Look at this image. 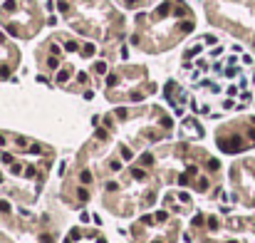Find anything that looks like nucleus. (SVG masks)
Returning a JSON list of instances; mask_svg holds the SVG:
<instances>
[{"label": "nucleus", "instance_id": "f257e3e1", "mask_svg": "<svg viewBox=\"0 0 255 243\" xmlns=\"http://www.w3.org/2000/svg\"><path fill=\"white\" fill-rule=\"evenodd\" d=\"M218 146L223 149V154H238L240 146H243V139L238 134H230L228 139L225 137H218Z\"/></svg>", "mask_w": 255, "mask_h": 243}, {"label": "nucleus", "instance_id": "f03ea898", "mask_svg": "<svg viewBox=\"0 0 255 243\" xmlns=\"http://www.w3.org/2000/svg\"><path fill=\"white\" fill-rule=\"evenodd\" d=\"M181 129H191V132H196V137H203V129H201V124H198L196 119H186L183 124H181Z\"/></svg>", "mask_w": 255, "mask_h": 243}, {"label": "nucleus", "instance_id": "7ed1b4c3", "mask_svg": "<svg viewBox=\"0 0 255 243\" xmlns=\"http://www.w3.org/2000/svg\"><path fill=\"white\" fill-rule=\"evenodd\" d=\"M77 198H79V201H84V203L89 201V191L84 189V186H82V189H77Z\"/></svg>", "mask_w": 255, "mask_h": 243}, {"label": "nucleus", "instance_id": "20e7f679", "mask_svg": "<svg viewBox=\"0 0 255 243\" xmlns=\"http://www.w3.org/2000/svg\"><path fill=\"white\" fill-rule=\"evenodd\" d=\"M79 181H82L84 186H87V184H92V174H89V171H82V174H79Z\"/></svg>", "mask_w": 255, "mask_h": 243}, {"label": "nucleus", "instance_id": "39448f33", "mask_svg": "<svg viewBox=\"0 0 255 243\" xmlns=\"http://www.w3.org/2000/svg\"><path fill=\"white\" fill-rule=\"evenodd\" d=\"M208 169H211V171H218V169H221V161H218V159H211V161H208Z\"/></svg>", "mask_w": 255, "mask_h": 243}, {"label": "nucleus", "instance_id": "423d86ee", "mask_svg": "<svg viewBox=\"0 0 255 243\" xmlns=\"http://www.w3.org/2000/svg\"><path fill=\"white\" fill-rule=\"evenodd\" d=\"M161 127H163V129H171V127H173L171 117H161Z\"/></svg>", "mask_w": 255, "mask_h": 243}, {"label": "nucleus", "instance_id": "0eeeda50", "mask_svg": "<svg viewBox=\"0 0 255 243\" xmlns=\"http://www.w3.org/2000/svg\"><path fill=\"white\" fill-rule=\"evenodd\" d=\"M141 164H144V166H151V164H154V156H151V154H144V156H141Z\"/></svg>", "mask_w": 255, "mask_h": 243}, {"label": "nucleus", "instance_id": "6e6552de", "mask_svg": "<svg viewBox=\"0 0 255 243\" xmlns=\"http://www.w3.org/2000/svg\"><path fill=\"white\" fill-rule=\"evenodd\" d=\"M166 218H169V213H166V211H159V213L154 216V221H156V223H161V221H166Z\"/></svg>", "mask_w": 255, "mask_h": 243}, {"label": "nucleus", "instance_id": "1a4fd4ad", "mask_svg": "<svg viewBox=\"0 0 255 243\" xmlns=\"http://www.w3.org/2000/svg\"><path fill=\"white\" fill-rule=\"evenodd\" d=\"M208 228H211V231H218V218H215V216L208 218Z\"/></svg>", "mask_w": 255, "mask_h": 243}, {"label": "nucleus", "instance_id": "9d476101", "mask_svg": "<svg viewBox=\"0 0 255 243\" xmlns=\"http://www.w3.org/2000/svg\"><path fill=\"white\" fill-rule=\"evenodd\" d=\"M121 159H124V161H131V152H129L126 146H121Z\"/></svg>", "mask_w": 255, "mask_h": 243}, {"label": "nucleus", "instance_id": "9b49d317", "mask_svg": "<svg viewBox=\"0 0 255 243\" xmlns=\"http://www.w3.org/2000/svg\"><path fill=\"white\" fill-rule=\"evenodd\" d=\"M67 80H69V72H67V70H62V72L57 74V82H67Z\"/></svg>", "mask_w": 255, "mask_h": 243}, {"label": "nucleus", "instance_id": "f8f14e48", "mask_svg": "<svg viewBox=\"0 0 255 243\" xmlns=\"http://www.w3.org/2000/svg\"><path fill=\"white\" fill-rule=\"evenodd\" d=\"M40 152H42V146H40V144H32V146H30V154H32V156H37Z\"/></svg>", "mask_w": 255, "mask_h": 243}, {"label": "nucleus", "instance_id": "ddd939ff", "mask_svg": "<svg viewBox=\"0 0 255 243\" xmlns=\"http://www.w3.org/2000/svg\"><path fill=\"white\" fill-rule=\"evenodd\" d=\"M193 226H203V213H198V216H193Z\"/></svg>", "mask_w": 255, "mask_h": 243}, {"label": "nucleus", "instance_id": "4468645a", "mask_svg": "<svg viewBox=\"0 0 255 243\" xmlns=\"http://www.w3.org/2000/svg\"><path fill=\"white\" fill-rule=\"evenodd\" d=\"M0 161H3V164H8V166H10V164H12V154H3V156H0Z\"/></svg>", "mask_w": 255, "mask_h": 243}, {"label": "nucleus", "instance_id": "2eb2a0df", "mask_svg": "<svg viewBox=\"0 0 255 243\" xmlns=\"http://www.w3.org/2000/svg\"><path fill=\"white\" fill-rule=\"evenodd\" d=\"M131 174H134V179H144V176H146L144 169H131Z\"/></svg>", "mask_w": 255, "mask_h": 243}, {"label": "nucleus", "instance_id": "dca6fc26", "mask_svg": "<svg viewBox=\"0 0 255 243\" xmlns=\"http://www.w3.org/2000/svg\"><path fill=\"white\" fill-rule=\"evenodd\" d=\"M35 174H37V171H35V166H27V169H25V176H27V179H32Z\"/></svg>", "mask_w": 255, "mask_h": 243}, {"label": "nucleus", "instance_id": "f3484780", "mask_svg": "<svg viewBox=\"0 0 255 243\" xmlns=\"http://www.w3.org/2000/svg\"><path fill=\"white\" fill-rule=\"evenodd\" d=\"M10 169H12V174H23V166L20 164H10Z\"/></svg>", "mask_w": 255, "mask_h": 243}, {"label": "nucleus", "instance_id": "a211bd4d", "mask_svg": "<svg viewBox=\"0 0 255 243\" xmlns=\"http://www.w3.org/2000/svg\"><path fill=\"white\" fill-rule=\"evenodd\" d=\"M186 171H188V174H198V166H196V164H188Z\"/></svg>", "mask_w": 255, "mask_h": 243}, {"label": "nucleus", "instance_id": "6ab92c4d", "mask_svg": "<svg viewBox=\"0 0 255 243\" xmlns=\"http://www.w3.org/2000/svg\"><path fill=\"white\" fill-rule=\"evenodd\" d=\"M117 189H119V184H114V181L107 184V191H117Z\"/></svg>", "mask_w": 255, "mask_h": 243}, {"label": "nucleus", "instance_id": "aec40b11", "mask_svg": "<svg viewBox=\"0 0 255 243\" xmlns=\"http://www.w3.org/2000/svg\"><path fill=\"white\" fill-rule=\"evenodd\" d=\"M0 211L8 213V211H10V203H8V201H0Z\"/></svg>", "mask_w": 255, "mask_h": 243}, {"label": "nucleus", "instance_id": "412c9836", "mask_svg": "<svg viewBox=\"0 0 255 243\" xmlns=\"http://www.w3.org/2000/svg\"><path fill=\"white\" fill-rule=\"evenodd\" d=\"M198 189L206 191V189H208V181H206V179H201V181H198Z\"/></svg>", "mask_w": 255, "mask_h": 243}, {"label": "nucleus", "instance_id": "4be33fe9", "mask_svg": "<svg viewBox=\"0 0 255 243\" xmlns=\"http://www.w3.org/2000/svg\"><path fill=\"white\" fill-rule=\"evenodd\" d=\"M94 137H97V139H107V134H104V129H97V132H94Z\"/></svg>", "mask_w": 255, "mask_h": 243}, {"label": "nucleus", "instance_id": "5701e85b", "mask_svg": "<svg viewBox=\"0 0 255 243\" xmlns=\"http://www.w3.org/2000/svg\"><path fill=\"white\" fill-rule=\"evenodd\" d=\"M94 52V45H84V55H92Z\"/></svg>", "mask_w": 255, "mask_h": 243}, {"label": "nucleus", "instance_id": "b1692460", "mask_svg": "<svg viewBox=\"0 0 255 243\" xmlns=\"http://www.w3.org/2000/svg\"><path fill=\"white\" fill-rule=\"evenodd\" d=\"M15 141H17V146H25V144H27V139H25V137H17Z\"/></svg>", "mask_w": 255, "mask_h": 243}, {"label": "nucleus", "instance_id": "393cba45", "mask_svg": "<svg viewBox=\"0 0 255 243\" xmlns=\"http://www.w3.org/2000/svg\"><path fill=\"white\" fill-rule=\"evenodd\" d=\"M5 10H15V0H8V3H5Z\"/></svg>", "mask_w": 255, "mask_h": 243}, {"label": "nucleus", "instance_id": "a878e982", "mask_svg": "<svg viewBox=\"0 0 255 243\" xmlns=\"http://www.w3.org/2000/svg\"><path fill=\"white\" fill-rule=\"evenodd\" d=\"M94 70H97V72H104V70H107V65H104V62H97V67H94Z\"/></svg>", "mask_w": 255, "mask_h": 243}, {"label": "nucleus", "instance_id": "bb28decb", "mask_svg": "<svg viewBox=\"0 0 255 243\" xmlns=\"http://www.w3.org/2000/svg\"><path fill=\"white\" fill-rule=\"evenodd\" d=\"M79 221H82V223H87V221H89V213H87V211H84V213H79Z\"/></svg>", "mask_w": 255, "mask_h": 243}, {"label": "nucleus", "instance_id": "cd10ccee", "mask_svg": "<svg viewBox=\"0 0 255 243\" xmlns=\"http://www.w3.org/2000/svg\"><path fill=\"white\" fill-rule=\"evenodd\" d=\"M40 241L42 243H52V236H40Z\"/></svg>", "mask_w": 255, "mask_h": 243}, {"label": "nucleus", "instance_id": "c85d7f7f", "mask_svg": "<svg viewBox=\"0 0 255 243\" xmlns=\"http://www.w3.org/2000/svg\"><path fill=\"white\" fill-rule=\"evenodd\" d=\"M250 139H253V141H255V129H250Z\"/></svg>", "mask_w": 255, "mask_h": 243}, {"label": "nucleus", "instance_id": "c756f323", "mask_svg": "<svg viewBox=\"0 0 255 243\" xmlns=\"http://www.w3.org/2000/svg\"><path fill=\"white\" fill-rule=\"evenodd\" d=\"M3 144H5V137H3V134H0V146H3Z\"/></svg>", "mask_w": 255, "mask_h": 243}, {"label": "nucleus", "instance_id": "7c9ffc66", "mask_svg": "<svg viewBox=\"0 0 255 243\" xmlns=\"http://www.w3.org/2000/svg\"><path fill=\"white\" fill-rule=\"evenodd\" d=\"M97 243H107V241H104V238H97Z\"/></svg>", "mask_w": 255, "mask_h": 243}, {"label": "nucleus", "instance_id": "2f4dec72", "mask_svg": "<svg viewBox=\"0 0 255 243\" xmlns=\"http://www.w3.org/2000/svg\"><path fill=\"white\" fill-rule=\"evenodd\" d=\"M225 243H238V241H225Z\"/></svg>", "mask_w": 255, "mask_h": 243}, {"label": "nucleus", "instance_id": "473e14b6", "mask_svg": "<svg viewBox=\"0 0 255 243\" xmlns=\"http://www.w3.org/2000/svg\"><path fill=\"white\" fill-rule=\"evenodd\" d=\"M0 184H3V174H0Z\"/></svg>", "mask_w": 255, "mask_h": 243}, {"label": "nucleus", "instance_id": "72a5a7b5", "mask_svg": "<svg viewBox=\"0 0 255 243\" xmlns=\"http://www.w3.org/2000/svg\"><path fill=\"white\" fill-rule=\"evenodd\" d=\"M154 243H163V241H154Z\"/></svg>", "mask_w": 255, "mask_h": 243}]
</instances>
